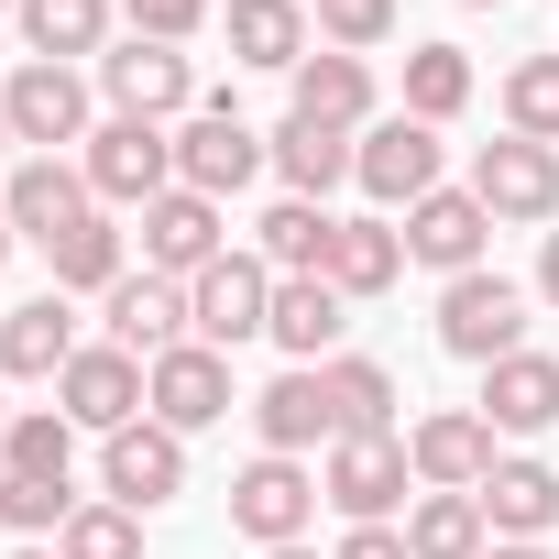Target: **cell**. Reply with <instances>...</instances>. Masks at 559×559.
Masks as SVG:
<instances>
[{"label": "cell", "mask_w": 559, "mask_h": 559, "mask_svg": "<svg viewBox=\"0 0 559 559\" xmlns=\"http://www.w3.org/2000/svg\"><path fill=\"white\" fill-rule=\"evenodd\" d=\"M99 493H110V504H132V515L176 504V493H187V439H176V428H154V417L110 428V439H99Z\"/></svg>", "instance_id": "obj_11"}, {"label": "cell", "mask_w": 559, "mask_h": 559, "mask_svg": "<svg viewBox=\"0 0 559 559\" xmlns=\"http://www.w3.org/2000/svg\"><path fill=\"white\" fill-rule=\"evenodd\" d=\"M23 559H56V548H23Z\"/></svg>", "instance_id": "obj_48"}, {"label": "cell", "mask_w": 559, "mask_h": 559, "mask_svg": "<svg viewBox=\"0 0 559 559\" xmlns=\"http://www.w3.org/2000/svg\"><path fill=\"white\" fill-rule=\"evenodd\" d=\"M45 263H56V297H110V286H121V219H110V209L78 219Z\"/></svg>", "instance_id": "obj_32"}, {"label": "cell", "mask_w": 559, "mask_h": 559, "mask_svg": "<svg viewBox=\"0 0 559 559\" xmlns=\"http://www.w3.org/2000/svg\"><path fill=\"white\" fill-rule=\"evenodd\" d=\"M483 241H493V209L472 187H428L406 209V263H428L439 286H450V274H483Z\"/></svg>", "instance_id": "obj_14"}, {"label": "cell", "mask_w": 559, "mask_h": 559, "mask_svg": "<svg viewBox=\"0 0 559 559\" xmlns=\"http://www.w3.org/2000/svg\"><path fill=\"white\" fill-rule=\"evenodd\" d=\"M537 297L559 308V230H548V252H537Z\"/></svg>", "instance_id": "obj_41"}, {"label": "cell", "mask_w": 559, "mask_h": 559, "mask_svg": "<svg viewBox=\"0 0 559 559\" xmlns=\"http://www.w3.org/2000/svg\"><path fill=\"white\" fill-rule=\"evenodd\" d=\"M472 504H483L493 537H548V526H559V472H548V461H493V483H483Z\"/></svg>", "instance_id": "obj_27"}, {"label": "cell", "mask_w": 559, "mask_h": 559, "mask_svg": "<svg viewBox=\"0 0 559 559\" xmlns=\"http://www.w3.org/2000/svg\"><path fill=\"white\" fill-rule=\"evenodd\" d=\"M252 439H263V450H286V461L319 450V439H341V428H330V384H319V362L274 373V384L252 395Z\"/></svg>", "instance_id": "obj_22"}, {"label": "cell", "mask_w": 559, "mask_h": 559, "mask_svg": "<svg viewBox=\"0 0 559 559\" xmlns=\"http://www.w3.org/2000/svg\"><path fill=\"white\" fill-rule=\"evenodd\" d=\"M67 515H78L67 483H23V472H0V526H23V537L45 548V537H67Z\"/></svg>", "instance_id": "obj_37"}, {"label": "cell", "mask_w": 559, "mask_h": 559, "mask_svg": "<svg viewBox=\"0 0 559 559\" xmlns=\"http://www.w3.org/2000/svg\"><path fill=\"white\" fill-rule=\"evenodd\" d=\"M439 352L450 362H504V352H526V286L515 274H450L439 286Z\"/></svg>", "instance_id": "obj_1"}, {"label": "cell", "mask_w": 559, "mask_h": 559, "mask_svg": "<svg viewBox=\"0 0 559 559\" xmlns=\"http://www.w3.org/2000/svg\"><path fill=\"white\" fill-rule=\"evenodd\" d=\"M341 308H352V297L330 286V274H274V330H263V341L286 352V362H330L341 330H352Z\"/></svg>", "instance_id": "obj_21"}, {"label": "cell", "mask_w": 559, "mask_h": 559, "mask_svg": "<svg viewBox=\"0 0 559 559\" xmlns=\"http://www.w3.org/2000/svg\"><path fill=\"white\" fill-rule=\"evenodd\" d=\"M12 417H23V406H0V439H12Z\"/></svg>", "instance_id": "obj_47"}, {"label": "cell", "mask_w": 559, "mask_h": 559, "mask_svg": "<svg viewBox=\"0 0 559 559\" xmlns=\"http://www.w3.org/2000/svg\"><path fill=\"white\" fill-rule=\"evenodd\" d=\"M395 34V0H319V45H341V56H373Z\"/></svg>", "instance_id": "obj_38"}, {"label": "cell", "mask_w": 559, "mask_h": 559, "mask_svg": "<svg viewBox=\"0 0 559 559\" xmlns=\"http://www.w3.org/2000/svg\"><path fill=\"white\" fill-rule=\"evenodd\" d=\"M56 559H143V515L99 493V504H78V515H67V537H56Z\"/></svg>", "instance_id": "obj_35"}, {"label": "cell", "mask_w": 559, "mask_h": 559, "mask_svg": "<svg viewBox=\"0 0 559 559\" xmlns=\"http://www.w3.org/2000/svg\"><path fill=\"white\" fill-rule=\"evenodd\" d=\"M330 559H406V526H352Z\"/></svg>", "instance_id": "obj_40"}, {"label": "cell", "mask_w": 559, "mask_h": 559, "mask_svg": "<svg viewBox=\"0 0 559 559\" xmlns=\"http://www.w3.org/2000/svg\"><path fill=\"white\" fill-rule=\"evenodd\" d=\"M187 330H198L209 352L263 341V330H274V263H263V252H219L198 286H187Z\"/></svg>", "instance_id": "obj_4"}, {"label": "cell", "mask_w": 559, "mask_h": 559, "mask_svg": "<svg viewBox=\"0 0 559 559\" xmlns=\"http://www.w3.org/2000/svg\"><path fill=\"white\" fill-rule=\"evenodd\" d=\"M263 559H319V548H308V537H297V548H263Z\"/></svg>", "instance_id": "obj_44"}, {"label": "cell", "mask_w": 559, "mask_h": 559, "mask_svg": "<svg viewBox=\"0 0 559 559\" xmlns=\"http://www.w3.org/2000/svg\"><path fill=\"white\" fill-rule=\"evenodd\" d=\"M308 12H319V0H308Z\"/></svg>", "instance_id": "obj_50"}, {"label": "cell", "mask_w": 559, "mask_h": 559, "mask_svg": "<svg viewBox=\"0 0 559 559\" xmlns=\"http://www.w3.org/2000/svg\"><path fill=\"white\" fill-rule=\"evenodd\" d=\"M230 56L241 67H274V78H297L308 67V0H230Z\"/></svg>", "instance_id": "obj_23"}, {"label": "cell", "mask_w": 559, "mask_h": 559, "mask_svg": "<svg viewBox=\"0 0 559 559\" xmlns=\"http://www.w3.org/2000/svg\"><path fill=\"white\" fill-rule=\"evenodd\" d=\"M110 341L132 362H165L176 341H198L187 330V286H176V274H121V286H110Z\"/></svg>", "instance_id": "obj_19"}, {"label": "cell", "mask_w": 559, "mask_h": 559, "mask_svg": "<svg viewBox=\"0 0 559 559\" xmlns=\"http://www.w3.org/2000/svg\"><path fill=\"white\" fill-rule=\"evenodd\" d=\"M56 406H67L88 439H110V428H132V417H143V362H132L121 341H88V352L56 373Z\"/></svg>", "instance_id": "obj_16"}, {"label": "cell", "mask_w": 559, "mask_h": 559, "mask_svg": "<svg viewBox=\"0 0 559 559\" xmlns=\"http://www.w3.org/2000/svg\"><path fill=\"white\" fill-rule=\"evenodd\" d=\"M483 559H548V548H537V537H493Z\"/></svg>", "instance_id": "obj_42"}, {"label": "cell", "mask_w": 559, "mask_h": 559, "mask_svg": "<svg viewBox=\"0 0 559 559\" xmlns=\"http://www.w3.org/2000/svg\"><path fill=\"white\" fill-rule=\"evenodd\" d=\"M274 143V176H286V198H330L341 176H352V132H330V121H308V110H286V132H263Z\"/></svg>", "instance_id": "obj_24"}, {"label": "cell", "mask_w": 559, "mask_h": 559, "mask_svg": "<svg viewBox=\"0 0 559 559\" xmlns=\"http://www.w3.org/2000/svg\"><path fill=\"white\" fill-rule=\"evenodd\" d=\"M252 230H263L252 252H263L274 274H330V230H341V219H330L319 198H274V209H263Z\"/></svg>", "instance_id": "obj_29"}, {"label": "cell", "mask_w": 559, "mask_h": 559, "mask_svg": "<svg viewBox=\"0 0 559 559\" xmlns=\"http://www.w3.org/2000/svg\"><path fill=\"white\" fill-rule=\"evenodd\" d=\"M352 176H362V187H373L384 209H417V198L439 187V132L395 110V121H373V132H362V154H352Z\"/></svg>", "instance_id": "obj_17"}, {"label": "cell", "mask_w": 559, "mask_h": 559, "mask_svg": "<svg viewBox=\"0 0 559 559\" xmlns=\"http://www.w3.org/2000/svg\"><path fill=\"white\" fill-rule=\"evenodd\" d=\"M67 461H78V417L67 406H23L12 439H0V472H23V483H67Z\"/></svg>", "instance_id": "obj_33"}, {"label": "cell", "mask_w": 559, "mask_h": 559, "mask_svg": "<svg viewBox=\"0 0 559 559\" xmlns=\"http://www.w3.org/2000/svg\"><path fill=\"white\" fill-rule=\"evenodd\" d=\"M483 504L472 493H417L406 504V559H483Z\"/></svg>", "instance_id": "obj_31"}, {"label": "cell", "mask_w": 559, "mask_h": 559, "mask_svg": "<svg viewBox=\"0 0 559 559\" xmlns=\"http://www.w3.org/2000/svg\"><path fill=\"white\" fill-rule=\"evenodd\" d=\"M0 209H12V230L23 241H67L78 219H99V187H88V165H67V154H23L12 176H0Z\"/></svg>", "instance_id": "obj_9"}, {"label": "cell", "mask_w": 559, "mask_h": 559, "mask_svg": "<svg viewBox=\"0 0 559 559\" xmlns=\"http://www.w3.org/2000/svg\"><path fill=\"white\" fill-rule=\"evenodd\" d=\"M230 252V230H219V198H198V187H165L154 209H143V274H176V286H198V274Z\"/></svg>", "instance_id": "obj_13"}, {"label": "cell", "mask_w": 559, "mask_h": 559, "mask_svg": "<svg viewBox=\"0 0 559 559\" xmlns=\"http://www.w3.org/2000/svg\"><path fill=\"white\" fill-rule=\"evenodd\" d=\"M241 395H230V352H209V341H176L165 362H143V417L154 428H176V439H198V428H219Z\"/></svg>", "instance_id": "obj_6"}, {"label": "cell", "mask_w": 559, "mask_h": 559, "mask_svg": "<svg viewBox=\"0 0 559 559\" xmlns=\"http://www.w3.org/2000/svg\"><path fill=\"white\" fill-rule=\"evenodd\" d=\"M78 352H88V341H78V319H67V297H56V286H45V297H23L12 319H0V373H12V384H56Z\"/></svg>", "instance_id": "obj_20"}, {"label": "cell", "mask_w": 559, "mask_h": 559, "mask_svg": "<svg viewBox=\"0 0 559 559\" xmlns=\"http://www.w3.org/2000/svg\"><path fill=\"white\" fill-rule=\"evenodd\" d=\"M0 121H12V143H34V154H67V143H88V78L34 56L12 88H0Z\"/></svg>", "instance_id": "obj_12"}, {"label": "cell", "mask_w": 559, "mask_h": 559, "mask_svg": "<svg viewBox=\"0 0 559 559\" xmlns=\"http://www.w3.org/2000/svg\"><path fill=\"white\" fill-rule=\"evenodd\" d=\"M308 515H319V472H308V461L263 450V461H241V472H230V526H241L252 548H297V537H308Z\"/></svg>", "instance_id": "obj_7"}, {"label": "cell", "mask_w": 559, "mask_h": 559, "mask_svg": "<svg viewBox=\"0 0 559 559\" xmlns=\"http://www.w3.org/2000/svg\"><path fill=\"white\" fill-rule=\"evenodd\" d=\"M297 110L330 121V132H373V67L341 56V45H319V56L297 67Z\"/></svg>", "instance_id": "obj_25"}, {"label": "cell", "mask_w": 559, "mask_h": 559, "mask_svg": "<svg viewBox=\"0 0 559 559\" xmlns=\"http://www.w3.org/2000/svg\"><path fill=\"white\" fill-rule=\"evenodd\" d=\"M23 34L45 67H78V56H110V0H23Z\"/></svg>", "instance_id": "obj_30"}, {"label": "cell", "mask_w": 559, "mask_h": 559, "mask_svg": "<svg viewBox=\"0 0 559 559\" xmlns=\"http://www.w3.org/2000/svg\"><path fill=\"white\" fill-rule=\"evenodd\" d=\"M395 274H406V230L395 219H341L330 230V286L341 297H384Z\"/></svg>", "instance_id": "obj_28"}, {"label": "cell", "mask_w": 559, "mask_h": 559, "mask_svg": "<svg viewBox=\"0 0 559 559\" xmlns=\"http://www.w3.org/2000/svg\"><path fill=\"white\" fill-rule=\"evenodd\" d=\"M504 121H515L526 143H559V56H526V67L504 78Z\"/></svg>", "instance_id": "obj_36"}, {"label": "cell", "mask_w": 559, "mask_h": 559, "mask_svg": "<svg viewBox=\"0 0 559 559\" xmlns=\"http://www.w3.org/2000/svg\"><path fill=\"white\" fill-rule=\"evenodd\" d=\"M78 165H88L99 209H154V198L176 187V132H165V121H99Z\"/></svg>", "instance_id": "obj_5"}, {"label": "cell", "mask_w": 559, "mask_h": 559, "mask_svg": "<svg viewBox=\"0 0 559 559\" xmlns=\"http://www.w3.org/2000/svg\"><path fill=\"white\" fill-rule=\"evenodd\" d=\"M319 493H330L352 526H384V515H406V504H417V461H406V439H330Z\"/></svg>", "instance_id": "obj_8"}, {"label": "cell", "mask_w": 559, "mask_h": 559, "mask_svg": "<svg viewBox=\"0 0 559 559\" xmlns=\"http://www.w3.org/2000/svg\"><path fill=\"white\" fill-rule=\"evenodd\" d=\"M319 384H330V428H341V439H395V373H384V362L330 352Z\"/></svg>", "instance_id": "obj_26"}, {"label": "cell", "mask_w": 559, "mask_h": 559, "mask_svg": "<svg viewBox=\"0 0 559 559\" xmlns=\"http://www.w3.org/2000/svg\"><path fill=\"white\" fill-rule=\"evenodd\" d=\"M263 165H274V143H263L230 99H209V110L176 121V187H198V198H241Z\"/></svg>", "instance_id": "obj_3"}, {"label": "cell", "mask_w": 559, "mask_h": 559, "mask_svg": "<svg viewBox=\"0 0 559 559\" xmlns=\"http://www.w3.org/2000/svg\"><path fill=\"white\" fill-rule=\"evenodd\" d=\"M0 176H12V121H0Z\"/></svg>", "instance_id": "obj_45"}, {"label": "cell", "mask_w": 559, "mask_h": 559, "mask_svg": "<svg viewBox=\"0 0 559 559\" xmlns=\"http://www.w3.org/2000/svg\"><path fill=\"white\" fill-rule=\"evenodd\" d=\"M209 23V0H132V34H154V45H187Z\"/></svg>", "instance_id": "obj_39"}, {"label": "cell", "mask_w": 559, "mask_h": 559, "mask_svg": "<svg viewBox=\"0 0 559 559\" xmlns=\"http://www.w3.org/2000/svg\"><path fill=\"white\" fill-rule=\"evenodd\" d=\"M483 428H493V439L559 428V352H504V362H483Z\"/></svg>", "instance_id": "obj_18"}, {"label": "cell", "mask_w": 559, "mask_h": 559, "mask_svg": "<svg viewBox=\"0 0 559 559\" xmlns=\"http://www.w3.org/2000/svg\"><path fill=\"white\" fill-rule=\"evenodd\" d=\"M461 12H504V0H461Z\"/></svg>", "instance_id": "obj_46"}, {"label": "cell", "mask_w": 559, "mask_h": 559, "mask_svg": "<svg viewBox=\"0 0 559 559\" xmlns=\"http://www.w3.org/2000/svg\"><path fill=\"white\" fill-rule=\"evenodd\" d=\"M12 241H23V230H12V209H0V263H12Z\"/></svg>", "instance_id": "obj_43"}, {"label": "cell", "mask_w": 559, "mask_h": 559, "mask_svg": "<svg viewBox=\"0 0 559 559\" xmlns=\"http://www.w3.org/2000/svg\"><path fill=\"white\" fill-rule=\"evenodd\" d=\"M406 461H417V483H428V493H483L504 450H493L483 406H439V417H417V428H406Z\"/></svg>", "instance_id": "obj_15"}, {"label": "cell", "mask_w": 559, "mask_h": 559, "mask_svg": "<svg viewBox=\"0 0 559 559\" xmlns=\"http://www.w3.org/2000/svg\"><path fill=\"white\" fill-rule=\"evenodd\" d=\"M472 198L493 209V230L515 219H559V143H526V132H504V143H483L472 154Z\"/></svg>", "instance_id": "obj_10"}, {"label": "cell", "mask_w": 559, "mask_h": 559, "mask_svg": "<svg viewBox=\"0 0 559 559\" xmlns=\"http://www.w3.org/2000/svg\"><path fill=\"white\" fill-rule=\"evenodd\" d=\"M461 99H472V56H461V45H417V56H406V121L439 132Z\"/></svg>", "instance_id": "obj_34"}, {"label": "cell", "mask_w": 559, "mask_h": 559, "mask_svg": "<svg viewBox=\"0 0 559 559\" xmlns=\"http://www.w3.org/2000/svg\"><path fill=\"white\" fill-rule=\"evenodd\" d=\"M0 12H23V0H0Z\"/></svg>", "instance_id": "obj_49"}, {"label": "cell", "mask_w": 559, "mask_h": 559, "mask_svg": "<svg viewBox=\"0 0 559 559\" xmlns=\"http://www.w3.org/2000/svg\"><path fill=\"white\" fill-rule=\"evenodd\" d=\"M99 88H110V121H187L198 110V67H187V45H154V34H132V45H110L99 56Z\"/></svg>", "instance_id": "obj_2"}]
</instances>
